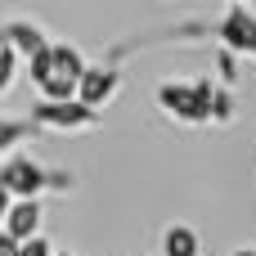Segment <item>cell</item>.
I'll list each match as a JSON object with an SVG mask.
<instances>
[{"instance_id":"6da1fadb","label":"cell","mask_w":256,"mask_h":256,"mask_svg":"<svg viewBox=\"0 0 256 256\" xmlns=\"http://www.w3.org/2000/svg\"><path fill=\"white\" fill-rule=\"evenodd\" d=\"M212 76H198V81H162L158 86V108L180 122V126H202L212 122Z\"/></svg>"},{"instance_id":"7a4b0ae2","label":"cell","mask_w":256,"mask_h":256,"mask_svg":"<svg viewBox=\"0 0 256 256\" xmlns=\"http://www.w3.org/2000/svg\"><path fill=\"white\" fill-rule=\"evenodd\" d=\"M0 189L14 202H32V198L40 202V194H50V166H40L27 153H14L0 162Z\"/></svg>"},{"instance_id":"3957f363","label":"cell","mask_w":256,"mask_h":256,"mask_svg":"<svg viewBox=\"0 0 256 256\" xmlns=\"http://www.w3.org/2000/svg\"><path fill=\"white\" fill-rule=\"evenodd\" d=\"M212 36L220 40V50H230L234 58H256V14L248 4H230L216 22Z\"/></svg>"},{"instance_id":"277c9868","label":"cell","mask_w":256,"mask_h":256,"mask_svg":"<svg viewBox=\"0 0 256 256\" xmlns=\"http://www.w3.org/2000/svg\"><path fill=\"white\" fill-rule=\"evenodd\" d=\"M27 122H32L36 130H94V126L104 122V112H94V108H86V104H76V99H68V104H45V99H36Z\"/></svg>"},{"instance_id":"5b68a950","label":"cell","mask_w":256,"mask_h":256,"mask_svg":"<svg viewBox=\"0 0 256 256\" xmlns=\"http://www.w3.org/2000/svg\"><path fill=\"white\" fill-rule=\"evenodd\" d=\"M122 90V72L112 68V63H90L86 68V76L76 81V104H86V108H104L112 94Z\"/></svg>"},{"instance_id":"8992f818","label":"cell","mask_w":256,"mask_h":256,"mask_svg":"<svg viewBox=\"0 0 256 256\" xmlns=\"http://www.w3.org/2000/svg\"><path fill=\"white\" fill-rule=\"evenodd\" d=\"M0 40L18 54L22 63H27L32 54H40L45 45H54V40H50V32H45L36 18H9V22H0Z\"/></svg>"},{"instance_id":"52a82bcc","label":"cell","mask_w":256,"mask_h":256,"mask_svg":"<svg viewBox=\"0 0 256 256\" xmlns=\"http://www.w3.org/2000/svg\"><path fill=\"white\" fill-rule=\"evenodd\" d=\"M40 220H45V207H40L36 198H32V202H14V207H9V216H4V234L22 248L27 238H36V234H40Z\"/></svg>"},{"instance_id":"ba28073f","label":"cell","mask_w":256,"mask_h":256,"mask_svg":"<svg viewBox=\"0 0 256 256\" xmlns=\"http://www.w3.org/2000/svg\"><path fill=\"white\" fill-rule=\"evenodd\" d=\"M162 256H202V238L194 225H166L162 230Z\"/></svg>"},{"instance_id":"9c48e42d","label":"cell","mask_w":256,"mask_h":256,"mask_svg":"<svg viewBox=\"0 0 256 256\" xmlns=\"http://www.w3.org/2000/svg\"><path fill=\"white\" fill-rule=\"evenodd\" d=\"M86 54L76 50V45H68V40H54V76H63V81H81L86 76Z\"/></svg>"},{"instance_id":"30bf717a","label":"cell","mask_w":256,"mask_h":256,"mask_svg":"<svg viewBox=\"0 0 256 256\" xmlns=\"http://www.w3.org/2000/svg\"><path fill=\"white\" fill-rule=\"evenodd\" d=\"M36 135H40V130H36L27 117H22V122H18V117H0V158H14V148L27 144V140H36Z\"/></svg>"},{"instance_id":"8fae6325","label":"cell","mask_w":256,"mask_h":256,"mask_svg":"<svg viewBox=\"0 0 256 256\" xmlns=\"http://www.w3.org/2000/svg\"><path fill=\"white\" fill-rule=\"evenodd\" d=\"M234 117H238V99H234V90L212 86V122H216V126H230Z\"/></svg>"},{"instance_id":"7c38bea8","label":"cell","mask_w":256,"mask_h":256,"mask_svg":"<svg viewBox=\"0 0 256 256\" xmlns=\"http://www.w3.org/2000/svg\"><path fill=\"white\" fill-rule=\"evenodd\" d=\"M27 76H32L36 86H45V81L54 76V45H45L40 54H32V58H27Z\"/></svg>"},{"instance_id":"4fadbf2b","label":"cell","mask_w":256,"mask_h":256,"mask_svg":"<svg viewBox=\"0 0 256 256\" xmlns=\"http://www.w3.org/2000/svg\"><path fill=\"white\" fill-rule=\"evenodd\" d=\"M36 90H40L45 104H68V99H76V81H63V76H50V81L36 86Z\"/></svg>"},{"instance_id":"5bb4252c","label":"cell","mask_w":256,"mask_h":256,"mask_svg":"<svg viewBox=\"0 0 256 256\" xmlns=\"http://www.w3.org/2000/svg\"><path fill=\"white\" fill-rule=\"evenodd\" d=\"M216 86H225V90L238 86V58L230 50H216Z\"/></svg>"},{"instance_id":"9a60e30c","label":"cell","mask_w":256,"mask_h":256,"mask_svg":"<svg viewBox=\"0 0 256 256\" xmlns=\"http://www.w3.org/2000/svg\"><path fill=\"white\" fill-rule=\"evenodd\" d=\"M18 63H22V58H18V54H14V50L0 40V94L14 86V76H18Z\"/></svg>"},{"instance_id":"2e32d148","label":"cell","mask_w":256,"mask_h":256,"mask_svg":"<svg viewBox=\"0 0 256 256\" xmlns=\"http://www.w3.org/2000/svg\"><path fill=\"white\" fill-rule=\"evenodd\" d=\"M18 256H54V243H50L45 234H36V238H27V243L18 248Z\"/></svg>"},{"instance_id":"e0dca14e","label":"cell","mask_w":256,"mask_h":256,"mask_svg":"<svg viewBox=\"0 0 256 256\" xmlns=\"http://www.w3.org/2000/svg\"><path fill=\"white\" fill-rule=\"evenodd\" d=\"M0 256H18V243H14L4 230H0Z\"/></svg>"},{"instance_id":"ac0fdd59","label":"cell","mask_w":256,"mask_h":256,"mask_svg":"<svg viewBox=\"0 0 256 256\" xmlns=\"http://www.w3.org/2000/svg\"><path fill=\"white\" fill-rule=\"evenodd\" d=\"M9 207H14V198H9V194L0 189V225H4V216H9Z\"/></svg>"},{"instance_id":"d6986e66","label":"cell","mask_w":256,"mask_h":256,"mask_svg":"<svg viewBox=\"0 0 256 256\" xmlns=\"http://www.w3.org/2000/svg\"><path fill=\"white\" fill-rule=\"evenodd\" d=\"M230 256H256V248H238V252H230Z\"/></svg>"},{"instance_id":"ffe728a7","label":"cell","mask_w":256,"mask_h":256,"mask_svg":"<svg viewBox=\"0 0 256 256\" xmlns=\"http://www.w3.org/2000/svg\"><path fill=\"white\" fill-rule=\"evenodd\" d=\"M54 256H68V252H54Z\"/></svg>"}]
</instances>
